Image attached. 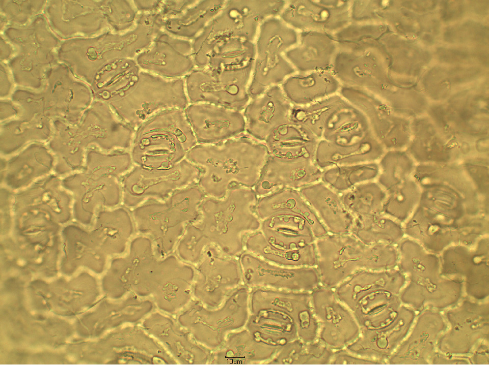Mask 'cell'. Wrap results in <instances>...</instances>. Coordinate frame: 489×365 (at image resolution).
<instances>
[{
  "mask_svg": "<svg viewBox=\"0 0 489 365\" xmlns=\"http://www.w3.org/2000/svg\"><path fill=\"white\" fill-rule=\"evenodd\" d=\"M276 18H267L260 24L256 38V56L251 86L266 87L278 79L277 68L281 57L279 52L282 45L280 36L276 32Z\"/></svg>",
  "mask_w": 489,
  "mask_h": 365,
  "instance_id": "cell-1",
  "label": "cell"
}]
</instances>
